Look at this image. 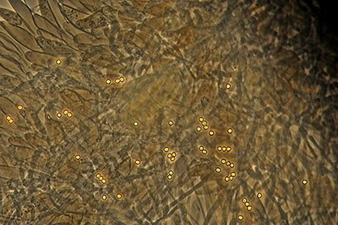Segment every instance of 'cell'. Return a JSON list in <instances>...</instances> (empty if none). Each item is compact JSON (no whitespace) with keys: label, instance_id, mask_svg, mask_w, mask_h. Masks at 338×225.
I'll use <instances>...</instances> for the list:
<instances>
[{"label":"cell","instance_id":"cell-4","mask_svg":"<svg viewBox=\"0 0 338 225\" xmlns=\"http://www.w3.org/2000/svg\"><path fill=\"white\" fill-rule=\"evenodd\" d=\"M56 63H57L58 65H60V64H61V60H57V62H56Z\"/></svg>","mask_w":338,"mask_h":225},{"label":"cell","instance_id":"cell-1","mask_svg":"<svg viewBox=\"0 0 338 225\" xmlns=\"http://www.w3.org/2000/svg\"><path fill=\"white\" fill-rule=\"evenodd\" d=\"M0 16L8 22H10V18H11L13 24H18V25H21L22 24V21L18 17L17 14L10 11V10H6V9L0 8Z\"/></svg>","mask_w":338,"mask_h":225},{"label":"cell","instance_id":"cell-2","mask_svg":"<svg viewBox=\"0 0 338 225\" xmlns=\"http://www.w3.org/2000/svg\"><path fill=\"white\" fill-rule=\"evenodd\" d=\"M57 116L59 117V118H61V117H62V114H61L60 112H58Z\"/></svg>","mask_w":338,"mask_h":225},{"label":"cell","instance_id":"cell-5","mask_svg":"<svg viewBox=\"0 0 338 225\" xmlns=\"http://www.w3.org/2000/svg\"><path fill=\"white\" fill-rule=\"evenodd\" d=\"M168 150H169V148L164 149V151H168Z\"/></svg>","mask_w":338,"mask_h":225},{"label":"cell","instance_id":"cell-6","mask_svg":"<svg viewBox=\"0 0 338 225\" xmlns=\"http://www.w3.org/2000/svg\"><path fill=\"white\" fill-rule=\"evenodd\" d=\"M76 159H80V156H79V155H77V156H76Z\"/></svg>","mask_w":338,"mask_h":225},{"label":"cell","instance_id":"cell-8","mask_svg":"<svg viewBox=\"0 0 338 225\" xmlns=\"http://www.w3.org/2000/svg\"><path fill=\"white\" fill-rule=\"evenodd\" d=\"M120 79H121V82H124V77H121V78H120Z\"/></svg>","mask_w":338,"mask_h":225},{"label":"cell","instance_id":"cell-9","mask_svg":"<svg viewBox=\"0 0 338 225\" xmlns=\"http://www.w3.org/2000/svg\"><path fill=\"white\" fill-rule=\"evenodd\" d=\"M111 83V80H110V79H108V80H107V83Z\"/></svg>","mask_w":338,"mask_h":225},{"label":"cell","instance_id":"cell-3","mask_svg":"<svg viewBox=\"0 0 338 225\" xmlns=\"http://www.w3.org/2000/svg\"><path fill=\"white\" fill-rule=\"evenodd\" d=\"M122 197V195L121 194H118V198H121Z\"/></svg>","mask_w":338,"mask_h":225},{"label":"cell","instance_id":"cell-7","mask_svg":"<svg viewBox=\"0 0 338 225\" xmlns=\"http://www.w3.org/2000/svg\"><path fill=\"white\" fill-rule=\"evenodd\" d=\"M140 163H141V162H140L139 160H136V164H138V165H139Z\"/></svg>","mask_w":338,"mask_h":225}]
</instances>
